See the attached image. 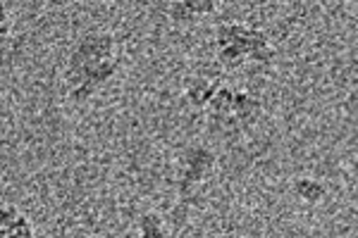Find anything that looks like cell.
I'll use <instances>...</instances> for the list:
<instances>
[{
	"label": "cell",
	"mask_w": 358,
	"mask_h": 238,
	"mask_svg": "<svg viewBox=\"0 0 358 238\" xmlns=\"http://www.w3.org/2000/svg\"><path fill=\"white\" fill-rule=\"evenodd\" d=\"M215 57L224 69H239L246 62L270 65L275 60V48L263 29L224 22L215 29Z\"/></svg>",
	"instance_id": "1"
},
{
	"label": "cell",
	"mask_w": 358,
	"mask_h": 238,
	"mask_svg": "<svg viewBox=\"0 0 358 238\" xmlns=\"http://www.w3.org/2000/svg\"><path fill=\"white\" fill-rule=\"evenodd\" d=\"M217 167V153L206 143H192L184 148L177 170V188L182 195L192 193L196 186L206 184Z\"/></svg>",
	"instance_id": "2"
},
{
	"label": "cell",
	"mask_w": 358,
	"mask_h": 238,
	"mask_svg": "<svg viewBox=\"0 0 358 238\" xmlns=\"http://www.w3.org/2000/svg\"><path fill=\"white\" fill-rule=\"evenodd\" d=\"M217 13V0H175L167 8V17L175 24H194V22L213 17Z\"/></svg>",
	"instance_id": "3"
},
{
	"label": "cell",
	"mask_w": 358,
	"mask_h": 238,
	"mask_svg": "<svg viewBox=\"0 0 358 238\" xmlns=\"http://www.w3.org/2000/svg\"><path fill=\"white\" fill-rule=\"evenodd\" d=\"M292 193L306 205H320L327 198V184L313 177H296L292 181Z\"/></svg>",
	"instance_id": "4"
},
{
	"label": "cell",
	"mask_w": 358,
	"mask_h": 238,
	"mask_svg": "<svg viewBox=\"0 0 358 238\" xmlns=\"http://www.w3.org/2000/svg\"><path fill=\"white\" fill-rule=\"evenodd\" d=\"M222 86V79H213V81H206V79H194L192 84L187 86V101L189 105L196 107V110H206L208 103L213 101L215 91Z\"/></svg>",
	"instance_id": "5"
},
{
	"label": "cell",
	"mask_w": 358,
	"mask_h": 238,
	"mask_svg": "<svg viewBox=\"0 0 358 238\" xmlns=\"http://www.w3.org/2000/svg\"><path fill=\"white\" fill-rule=\"evenodd\" d=\"M10 234H31L29 224L22 219L20 212H15L13 207H0V236H10Z\"/></svg>",
	"instance_id": "6"
},
{
	"label": "cell",
	"mask_w": 358,
	"mask_h": 238,
	"mask_svg": "<svg viewBox=\"0 0 358 238\" xmlns=\"http://www.w3.org/2000/svg\"><path fill=\"white\" fill-rule=\"evenodd\" d=\"M138 234L146 236V238H165L167 229H165L163 217H160V214H155V212L141 214V219H138Z\"/></svg>",
	"instance_id": "7"
},
{
	"label": "cell",
	"mask_w": 358,
	"mask_h": 238,
	"mask_svg": "<svg viewBox=\"0 0 358 238\" xmlns=\"http://www.w3.org/2000/svg\"><path fill=\"white\" fill-rule=\"evenodd\" d=\"M330 3H354V0H330Z\"/></svg>",
	"instance_id": "8"
},
{
	"label": "cell",
	"mask_w": 358,
	"mask_h": 238,
	"mask_svg": "<svg viewBox=\"0 0 358 238\" xmlns=\"http://www.w3.org/2000/svg\"><path fill=\"white\" fill-rule=\"evenodd\" d=\"M0 22H3V8H0Z\"/></svg>",
	"instance_id": "9"
}]
</instances>
